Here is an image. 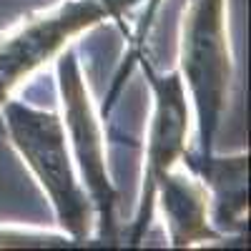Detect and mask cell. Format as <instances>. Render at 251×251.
Instances as JSON below:
<instances>
[{
    "label": "cell",
    "mask_w": 251,
    "mask_h": 251,
    "mask_svg": "<svg viewBox=\"0 0 251 251\" xmlns=\"http://www.w3.org/2000/svg\"><path fill=\"white\" fill-rule=\"evenodd\" d=\"M103 5H108V10H111V15H118V8L123 5V0H100Z\"/></svg>",
    "instance_id": "cell-8"
},
{
    "label": "cell",
    "mask_w": 251,
    "mask_h": 251,
    "mask_svg": "<svg viewBox=\"0 0 251 251\" xmlns=\"http://www.w3.org/2000/svg\"><path fill=\"white\" fill-rule=\"evenodd\" d=\"M224 18V0H194L181 25V73L196 103L201 156L211 153L231 83Z\"/></svg>",
    "instance_id": "cell-2"
},
{
    "label": "cell",
    "mask_w": 251,
    "mask_h": 251,
    "mask_svg": "<svg viewBox=\"0 0 251 251\" xmlns=\"http://www.w3.org/2000/svg\"><path fill=\"white\" fill-rule=\"evenodd\" d=\"M151 88L156 93V113L149 133V149H146V171H143V194L138 203V214L131 226L128 244L136 246L143 234L149 231L156 208V188L161 178L174 169V163L181 161L186 153V131H188V108H186V88L178 73L156 75L151 68H146Z\"/></svg>",
    "instance_id": "cell-5"
},
{
    "label": "cell",
    "mask_w": 251,
    "mask_h": 251,
    "mask_svg": "<svg viewBox=\"0 0 251 251\" xmlns=\"http://www.w3.org/2000/svg\"><path fill=\"white\" fill-rule=\"evenodd\" d=\"M181 161L201 178L203 186L214 188V224H219L224 231L246 234V156L214 158L208 153L194 158L183 153Z\"/></svg>",
    "instance_id": "cell-7"
},
{
    "label": "cell",
    "mask_w": 251,
    "mask_h": 251,
    "mask_svg": "<svg viewBox=\"0 0 251 251\" xmlns=\"http://www.w3.org/2000/svg\"><path fill=\"white\" fill-rule=\"evenodd\" d=\"M108 15V5L98 0H73L58 13L40 15L5 40H0V108L18 83L25 80L48 58H53L68 43V38L100 23Z\"/></svg>",
    "instance_id": "cell-4"
},
{
    "label": "cell",
    "mask_w": 251,
    "mask_h": 251,
    "mask_svg": "<svg viewBox=\"0 0 251 251\" xmlns=\"http://www.w3.org/2000/svg\"><path fill=\"white\" fill-rule=\"evenodd\" d=\"M156 199H161V208L166 214L169 236L174 246H191L196 241L221 239V234H216L206 221L208 191L201 178L169 171L156 188Z\"/></svg>",
    "instance_id": "cell-6"
},
{
    "label": "cell",
    "mask_w": 251,
    "mask_h": 251,
    "mask_svg": "<svg viewBox=\"0 0 251 251\" xmlns=\"http://www.w3.org/2000/svg\"><path fill=\"white\" fill-rule=\"evenodd\" d=\"M5 126L20 156L48 194L60 226L78 244H88L93 228V203L75 178L68 156L66 126L55 113L35 111L20 100L3 103Z\"/></svg>",
    "instance_id": "cell-1"
},
{
    "label": "cell",
    "mask_w": 251,
    "mask_h": 251,
    "mask_svg": "<svg viewBox=\"0 0 251 251\" xmlns=\"http://www.w3.org/2000/svg\"><path fill=\"white\" fill-rule=\"evenodd\" d=\"M58 83H60L63 108H66V126L83 176V188H88L86 194L91 196L93 211L98 216V241L100 246H118L121 244L118 221H116L118 194L106 171L100 126L93 116L91 98L73 50H66L58 58Z\"/></svg>",
    "instance_id": "cell-3"
}]
</instances>
